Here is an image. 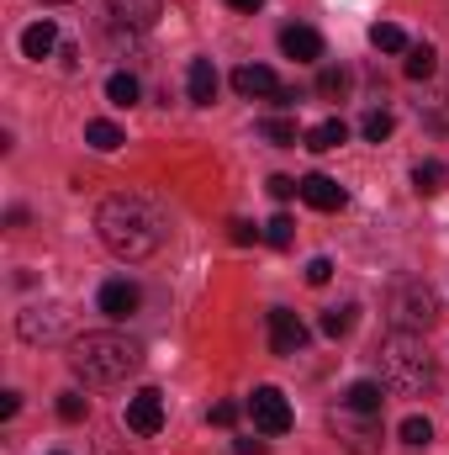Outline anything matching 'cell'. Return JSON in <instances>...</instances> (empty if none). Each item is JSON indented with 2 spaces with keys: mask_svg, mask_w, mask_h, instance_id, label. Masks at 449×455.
<instances>
[{
  "mask_svg": "<svg viewBox=\"0 0 449 455\" xmlns=\"http://www.w3.org/2000/svg\"><path fill=\"white\" fill-rule=\"evenodd\" d=\"M96 302H101V313H106V318H132V313H138V302H143V291H138V281L116 275V281L101 286V297H96Z\"/></svg>",
  "mask_w": 449,
  "mask_h": 455,
  "instance_id": "cell-10",
  "label": "cell"
},
{
  "mask_svg": "<svg viewBox=\"0 0 449 455\" xmlns=\"http://www.w3.org/2000/svg\"><path fill=\"white\" fill-rule=\"evenodd\" d=\"M43 5H64V0H43Z\"/></svg>",
  "mask_w": 449,
  "mask_h": 455,
  "instance_id": "cell-37",
  "label": "cell"
},
{
  "mask_svg": "<svg viewBox=\"0 0 449 455\" xmlns=\"http://www.w3.org/2000/svg\"><path fill=\"white\" fill-rule=\"evenodd\" d=\"M429 440H434V424H429L423 413L402 419V445H413V451H418V445H429Z\"/></svg>",
  "mask_w": 449,
  "mask_h": 455,
  "instance_id": "cell-21",
  "label": "cell"
},
{
  "mask_svg": "<svg viewBox=\"0 0 449 455\" xmlns=\"http://www.w3.org/2000/svg\"><path fill=\"white\" fill-rule=\"evenodd\" d=\"M243 408H248V419H254L259 435H286L291 429V403L280 397V387H254Z\"/></svg>",
  "mask_w": 449,
  "mask_h": 455,
  "instance_id": "cell-6",
  "label": "cell"
},
{
  "mask_svg": "<svg viewBox=\"0 0 449 455\" xmlns=\"http://www.w3.org/2000/svg\"><path fill=\"white\" fill-rule=\"evenodd\" d=\"M370 43H375L381 53H402V48H407V32L391 27V21H375V27H370Z\"/></svg>",
  "mask_w": 449,
  "mask_h": 455,
  "instance_id": "cell-19",
  "label": "cell"
},
{
  "mask_svg": "<svg viewBox=\"0 0 449 455\" xmlns=\"http://www.w3.org/2000/svg\"><path fill=\"white\" fill-rule=\"evenodd\" d=\"M185 85H191V101L196 107H212L217 101V69H212V59H196L191 75H185Z\"/></svg>",
  "mask_w": 449,
  "mask_h": 455,
  "instance_id": "cell-15",
  "label": "cell"
},
{
  "mask_svg": "<svg viewBox=\"0 0 449 455\" xmlns=\"http://www.w3.org/2000/svg\"><path fill=\"white\" fill-rule=\"evenodd\" d=\"M16 408H21V392H5L0 397V419H16Z\"/></svg>",
  "mask_w": 449,
  "mask_h": 455,
  "instance_id": "cell-34",
  "label": "cell"
},
{
  "mask_svg": "<svg viewBox=\"0 0 449 455\" xmlns=\"http://www.w3.org/2000/svg\"><path fill=\"white\" fill-rule=\"evenodd\" d=\"M291 238H296V223H291V218H270V223H264V243L291 249Z\"/></svg>",
  "mask_w": 449,
  "mask_h": 455,
  "instance_id": "cell-26",
  "label": "cell"
},
{
  "mask_svg": "<svg viewBox=\"0 0 449 455\" xmlns=\"http://www.w3.org/2000/svg\"><path fill=\"white\" fill-rule=\"evenodd\" d=\"M334 429H338V440H343L354 455H375L381 451V413H359V408L338 403L334 408Z\"/></svg>",
  "mask_w": 449,
  "mask_h": 455,
  "instance_id": "cell-4",
  "label": "cell"
},
{
  "mask_svg": "<svg viewBox=\"0 0 449 455\" xmlns=\"http://www.w3.org/2000/svg\"><path fill=\"white\" fill-rule=\"evenodd\" d=\"M302 344H307V323L296 313H286V307H270V349L275 355H296Z\"/></svg>",
  "mask_w": 449,
  "mask_h": 455,
  "instance_id": "cell-9",
  "label": "cell"
},
{
  "mask_svg": "<svg viewBox=\"0 0 449 455\" xmlns=\"http://www.w3.org/2000/svg\"><path fill=\"white\" fill-rule=\"evenodd\" d=\"M391 318H397V329H407V334H423V329L439 318V307H434V291H429V286H397V297H391Z\"/></svg>",
  "mask_w": 449,
  "mask_h": 455,
  "instance_id": "cell-5",
  "label": "cell"
},
{
  "mask_svg": "<svg viewBox=\"0 0 449 455\" xmlns=\"http://www.w3.org/2000/svg\"><path fill=\"white\" fill-rule=\"evenodd\" d=\"M96 228H101V243L112 249L116 259H148L159 243H164V218L154 202L143 196H106L101 212H96Z\"/></svg>",
  "mask_w": 449,
  "mask_h": 455,
  "instance_id": "cell-1",
  "label": "cell"
},
{
  "mask_svg": "<svg viewBox=\"0 0 449 455\" xmlns=\"http://www.w3.org/2000/svg\"><path fill=\"white\" fill-rule=\"evenodd\" d=\"M227 5H232V11H259L264 0H227Z\"/></svg>",
  "mask_w": 449,
  "mask_h": 455,
  "instance_id": "cell-36",
  "label": "cell"
},
{
  "mask_svg": "<svg viewBox=\"0 0 449 455\" xmlns=\"http://www.w3.org/2000/svg\"><path fill=\"white\" fill-rule=\"evenodd\" d=\"M354 313H359V307H328V313H323V334H328V339H343V334L354 329Z\"/></svg>",
  "mask_w": 449,
  "mask_h": 455,
  "instance_id": "cell-22",
  "label": "cell"
},
{
  "mask_svg": "<svg viewBox=\"0 0 449 455\" xmlns=\"http://www.w3.org/2000/svg\"><path fill=\"white\" fill-rule=\"evenodd\" d=\"M439 64H434V48H413V59H407V80H429Z\"/></svg>",
  "mask_w": 449,
  "mask_h": 455,
  "instance_id": "cell-27",
  "label": "cell"
},
{
  "mask_svg": "<svg viewBox=\"0 0 449 455\" xmlns=\"http://www.w3.org/2000/svg\"><path fill=\"white\" fill-rule=\"evenodd\" d=\"M270 196H302V180H291V175H270Z\"/></svg>",
  "mask_w": 449,
  "mask_h": 455,
  "instance_id": "cell-30",
  "label": "cell"
},
{
  "mask_svg": "<svg viewBox=\"0 0 449 455\" xmlns=\"http://www.w3.org/2000/svg\"><path fill=\"white\" fill-rule=\"evenodd\" d=\"M53 48H59V27H53L48 16H43V21H32V27L21 32V53H27V59H48Z\"/></svg>",
  "mask_w": 449,
  "mask_h": 455,
  "instance_id": "cell-14",
  "label": "cell"
},
{
  "mask_svg": "<svg viewBox=\"0 0 449 455\" xmlns=\"http://www.w3.org/2000/svg\"><path fill=\"white\" fill-rule=\"evenodd\" d=\"M391 127H397L391 112H365V122H359V132H365L370 143H386V138H391Z\"/></svg>",
  "mask_w": 449,
  "mask_h": 455,
  "instance_id": "cell-23",
  "label": "cell"
},
{
  "mask_svg": "<svg viewBox=\"0 0 449 455\" xmlns=\"http://www.w3.org/2000/svg\"><path fill=\"white\" fill-rule=\"evenodd\" d=\"M127 429L132 435H159L164 429V392L143 387L138 397H127Z\"/></svg>",
  "mask_w": 449,
  "mask_h": 455,
  "instance_id": "cell-7",
  "label": "cell"
},
{
  "mask_svg": "<svg viewBox=\"0 0 449 455\" xmlns=\"http://www.w3.org/2000/svg\"><path fill=\"white\" fill-rule=\"evenodd\" d=\"M381 365H386V381L402 387V392H423L439 376L434 360H429V344L418 339V334H407V329H397L391 339L381 344Z\"/></svg>",
  "mask_w": 449,
  "mask_h": 455,
  "instance_id": "cell-3",
  "label": "cell"
},
{
  "mask_svg": "<svg viewBox=\"0 0 449 455\" xmlns=\"http://www.w3.org/2000/svg\"><path fill=\"white\" fill-rule=\"evenodd\" d=\"M232 91L248 96V101H275L286 85H280L275 69H264V64H238V69H232Z\"/></svg>",
  "mask_w": 449,
  "mask_h": 455,
  "instance_id": "cell-8",
  "label": "cell"
},
{
  "mask_svg": "<svg viewBox=\"0 0 449 455\" xmlns=\"http://www.w3.org/2000/svg\"><path fill=\"white\" fill-rule=\"evenodd\" d=\"M343 403L359 408V413H381V408H386V392H381V381H354V387L343 392Z\"/></svg>",
  "mask_w": 449,
  "mask_h": 455,
  "instance_id": "cell-17",
  "label": "cell"
},
{
  "mask_svg": "<svg viewBox=\"0 0 449 455\" xmlns=\"http://www.w3.org/2000/svg\"><path fill=\"white\" fill-rule=\"evenodd\" d=\"M69 365H75L80 381L112 387V381H122L127 371L143 365V349H138L132 339H122V334H85V339H75V349H69Z\"/></svg>",
  "mask_w": 449,
  "mask_h": 455,
  "instance_id": "cell-2",
  "label": "cell"
},
{
  "mask_svg": "<svg viewBox=\"0 0 449 455\" xmlns=\"http://www.w3.org/2000/svg\"><path fill=\"white\" fill-rule=\"evenodd\" d=\"M238 413H243V408H238V403H217V408H212V424H238Z\"/></svg>",
  "mask_w": 449,
  "mask_h": 455,
  "instance_id": "cell-32",
  "label": "cell"
},
{
  "mask_svg": "<svg viewBox=\"0 0 449 455\" xmlns=\"http://www.w3.org/2000/svg\"><path fill=\"white\" fill-rule=\"evenodd\" d=\"M280 53L296 59V64H312V59H323V37L312 27H286L280 32Z\"/></svg>",
  "mask_w": 449,
  "mask_h": 455,
  "instance_id": "cell-12",
  "label": "cell"
},
{
  "mask_svg": "<svg viewBox=\"0 0 449 455\" xmlns=\"http://www.w3.org/2000/svg\"><path fill=\"white\" fill-rule=\"evenodd\" d=\"M85 143H91V148H101V154H116L127 138H122V127H116V122H91V127H85Z\"/></svg>",
  "mask_w": 449,
  "mask_h": 455,
  "instance_id": "cell-18",
  "label": "cell"
},
{
  "mask_svg": "<svg viewBox=\"0 0 449 455\" xmlns=\"http://www.w3.org/2000/svg\"><path fill=\"white\" fill-rule=\"evenodd\" d=\"M302 202L318 207V212H338V207L349 202V191L338 186L334 175H302Z\"/></svg>",
  "mask_w": 449,
  "mask_h": 455,
  "instance_id": "cell-11",
  "label": "cell"
},
{
  "mask_svg": "<svg viewBox=\"0 0 449 455\" xmlns=\"http://www.w3.org/2000/svg\"><path fill=\"white\" fill-rule=\"evenodd\" d=\"M106 96H112V107H132L138 101V80L132 75H112L106 80Z\"/></svg>",
  "mask_w": 449,
  "mask_h": 455,
  "instance_id": "cell-24",
  "label": "cell"
},
{
  "mask_svg": "<svg viewBox=\"0 0 449 455\" xmlns=\"http://www.w3.org/2000/svg\"><path fill=\"white\" fill-rule=\"evenodd\" d=\"M318 91H323V96H343V91H349V69H323V75H318Z\"/></svg>",
  "mask_w": 449,
  "mask_h": 455,
  "instance_id": "cell-28",
  "label": "cell"
},
{
  "mask_svg": "<svg viewBox=\"0 0 449 455\" xmlns=\"http://www.w3.org/2000/svg\"><path fill=\"white\" fill-rule=\"evenodd\" d=\"M232 451H238V455H264V440H238Z\"/></svg>",
  "mask_w": 449,
  "mask_h": 455,
  "instance_id": "cell-35",
  "label": "cell"
},
{
  "mask_svg": "<svg viewBox=\"0 0 449 455\" xmlns=\"http://www.w3.org/2000/svg\"><path fill=\"white\" fill-rule=\"evenodd\" d=\"M349 138V127L338 122V116H328V122H318V127H307V138H302V148H312V154H328V148H338Z\"/></svg>",
  "mask_w": 449,
  "mask_h": 455,
  "instance_id": "cell-16",
  "label": "cell"
},
{
  "mask_svg": "<svg viewBox=\"0 0 449 455\" xmlns=\"http://www.w3.org/2000/svg\"><path fill=\"white\" fill-rule=\"evenodd\" d=\"M259 132H264L270 143H280V148H291V143H296V122H286V116H270Z\"/></svg>",
  "mask_w": 449,
  "mask_h": 455,
  "instance_id": "cell-25",
  "label": "cell"
},
{
  "mask_svg": "<svg viewBox=\"0 0 449 455\" xmlns=\"http://www.w3.org/2000/svg\"><path fill=\"white\" fill-rule=\"evenodd\" d=\"M59 419H64V424H80V419H85V397H80V392H64V397H59Z\"/></svg>",
  "mask_w": 449,
  "mask_h": 455,
  "instance_id": "cell-29",
  "label": "cell"
},
{
  "mask_svg": "<svg viewBox=\"0 0 449 455\" xmlns=\"http://www.w3.org/2000/svg\"><path fill=\"white\" fill-rule=\"evenodd\" d=\"M307 281H312V286H328V281H334V259H323V254H318V259L307 265Z\"/></svg>",
  "mask_w": 449,
  "mask_h": 455,
  "instance_id": "cell-31",
  "label": "cell"
},
{
  "mask_svg": "<svg viewBox=\"0 0 449 455\" xmlns=\"http://www.w3.org/2000/svg\"><path fill=\"white\" fill-rule=\"evenodd\" d=\"M106 5L122 27H138V32H148L159 21V0H106Z\"/></svg>",
  "mask_w": 449,
  "mask_h": 455,
  "instance_id": "cell-13",
  "label": "cell"
},
{
  "mask_svg": "<svg viewBox=\"0 0 449 455\" xmlns=\"http://www.w3.org/2000/svg\"><path fill=\"white\" fill-rule=\"evenodd\" d=\"M254 238H259L254 223H232V243H254Z\"/></svg>",
  "mask_w": 449,
  "mask_h": 455,
  "instance_id": "cell-33",
  "label": "cell"
},
{
  "mask_svg": "<svg viewBox=\"0 0 449 455\" xmlns=\"http://www.w3.org/2000/svg\"><path fill=\"white\" fill-rule=\"evenodd\" d=\"M413 186H418V196H434V191L445 186V164H434V159H423V164L413 170Z\"/></svg>",
  "mask_w": 449,
  "mask_h": 455,
  "instance_id": "cell-20",
  "label": "cell"
}]
</instances>
